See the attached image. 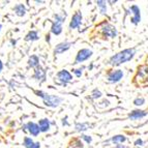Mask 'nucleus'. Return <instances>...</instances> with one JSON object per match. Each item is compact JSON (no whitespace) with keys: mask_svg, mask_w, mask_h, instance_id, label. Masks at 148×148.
I'll use <instances>...</instances> for the list:
<instances>
[{"mask_svg":"<svg viewBox=\"0 0 148 148\" xmlns=\"http://www.w3.org/2000/svg\"><path fill=\"white\" fill-rule=\"evenodd\" d=\"M135 146H137V147H138V146H143L144 145V142H143V140H142V139L141 138H139V139H137L136 141H135Z\"/></svg>","mask_w":148,"mask_h":148,"instance_id":"nucleus-28","label":"nucleus"},{"mask_svg":"<svg viewBox=\"0 0 148 148\" xmlns=\"http://www.w3.org/2000/svg\"><path fill=\"white\" fill-rule=\"evenodd\" d=\"M83 69H84V67L82 66V67H80V69H73V72H74L75 76H76L77 78H80V77H82V75H83Z\"/></svg>","mask_w":148,"mask_h":148,"instance_id":"nucleus-27","label":"nucleus"},{"mask_svg":"<svg viewBox=\"0 0 148 148\" xmlns=\"http://www.w3.org/2000/svg\"><path fill=\"white\" fill-rule=\"evenodd\" d=\"M38 126H40V133H47L49 132L50 126H51V123H50V120L47 118H42L38 121Z\"/></svg>","mask_w":148,"mask_h":148,"instance_id":"nucleus-16","label":"nucleus"},{"mask_svg":"<svg viewBox=\"0 0 148 148\" xmlns=\"http://www.w3.org/2000/svg\"><path fill=\"white\" fill-rule=\"evenodd\" d=\"M57 79L59 80L62 84H67L73 81V75L67 69H61L60 72L57 73Z\"/></svg>","mask_w":148,"mask_h":148,"instance_id":"nucleus-9","label":"nucleus"},{"mask_svg":"<svg viewBox=\"0 0 148 148\" xmlns=\"http://www.w3.org/2000/svg\"><path fill=\"white\" fill-rule=\"evenodd\" d=\"M101 95H103V93H101V92L99 91V89H94L93 91L91 92V99H101Z\"/></svg>","mask_w":148,"mask_h":148,"instance_id":"nucleus-25","label":"nucleus"},{"mask_svg":"<svg viewBox=\"0 0 148 148\" xmlns=\"http://www.w3.org/2000/svg\"><path fill=\"white\" fill-rule=\"evenodd\" d=\"M145 101H146L143 96H138V97H136V99H134V105L136 107H141L145 104Z\"/></svg>","mask_w":148,"mask_h":148,"instance_id":"nucleus-24","label":"nucleus"},{"mask_svg":"<svg viewBox=\"0 0 148 148\" xmlns=\"http://www.w3.org/2000/svg\"><path fill=\"white\" fill-rule=\"evenodd\" d=\"M148 114L147 111H144V110H134L131 113L128 114V118L132 119V120H138V119H142Z\"/></svg>","mask_w":148,"mask_h":148,"instance_id":"nucleus-12","label":"nucleus"},{"mask_svg":"<svg viewBox=\"0 0 148 148\" xmlns=\"http://www.w3.org/2000/svg\"><path fill=\"white\" fill-rule=\"evenodd\" d=\"M73 42H59V44L57 45L56 47L54 49V54L55 55H59V54H62V53L66 52L67 50L71 49L72 47Z\"/></svg>","mask_w":148,"mask_h":148,"instance_id":"nucleus-10","label":"nucleus"},{"mask_svg":"<svg viewBox=\"0 0 148 148\" xmlns=\"http://www.w3.org/2000/svg\"><path fill=\"white\" fill-rule=\"evenodd\" d=\"M23 145L25 148H40V142H34L31 138L29 137H25Z\"/></svg>","mask_w":148,"mask_h":148,"instance_id":"nucleus-15","label":"nucleus"},{"mask_svg":"<svg viewBox=\"0 0 148 148\" xmlns=\"http://www.w3.org/2000/svg\"><path fill=\"white\" fill-rule=\"evenodd\" d=\"M1 29H2V25L0 24V31H1Z\"/></svg>","mask_w":148,"mask_h":148,"instance_id":"nucleus-34","label":"nucleus"},{"mask_svg":"<svg viewBox=\"0 0 148 148\" xmlns=\"http://www.w3.org/2000/svg\"><path fill=\"white\" fill-rule=\"evenodd\" d=\"M107 1L105 0H99V1H96V5H97V8L99 10V12H101V15H106L107 14Z\"/></svg>","mask_w":148,"mask_h":148,"instance_id":"nucleus-22","label":"nucleus"},{"mask_svg":"<svg viewBox=\"0 0 148 148\" xmlns=\"http://www.w3.org/2000/svg\"><path fill=\"white\" fill-rule=\"evenodd\" d=\"M113 148H126L124 145H116L115 147H113Z\"/></svg>","mask_w":148,"mask_h":148,"instance_id":"nucleus-30","label":"nucleus"},{"mask_svg":"<svg viewBox=\"0 0 148 148\" xmlns=\"http://www.w3.org/2000/svg\"><path fill=\"white\" fill-rule=\"evenodd\" d=\"M92 54H93V53H92L91 50L87 49V48L79 50L76 55V58H75V63L79 64V63H82V62L86 61V60H88L89 58L92 56Z\"/></svg>","mask_w":148,"mask_h":148,"instance_id":"nucleus-5","label":"nucleus"},{"mask_svg":"<svg viewBox=\"0 0 148 148\" xmlns=\"http://www.w3.org/2000/svg\"><path fill=\"white\" fill-rule=\"evenodd\" d=\"M83 141H85L87 144H91L92 142V137L91 136H88V135H85V134H83V135H81V138Z\"/></svg>","mask_w":148,"mask_h":148,"instance_id":"nucleus-26","label":"nucleus"},{"mask_svg":"<svg viewBox=\"0 0 148 148\" xmlns=\"http://www.w3.org/2000/svg\"><path fill=\"white\" fill-rule=\"evenodd\" d=\"M89 127H90V124H89L88 122H78V123H76V125H75L76 131L81 132V133L89 130Z\"/></svg>","mask_w":148,"mask_h":148,"instance_id":"nucleus-21","label":"nucleus"},{"mask_svg":"<svg viewBox=\"0 0 148 148\" xmlns=\"http://www.w3.org/2000/svg\"><path fill=\"white\" fill-rule=\"evenodd\" d=\"M35 94H36L37 96L42 97L45 106L49 107V108H57L62 101V97H60V96L45 93L44 91H40V90H36Z\"/></svg>","mask_w":148,"mask_h":148,"instance_id":"nucleus-2","label":"nucleus"},{"mask_svg":"<svg viewBox=\"0 0 148 148\" xmlns=\"http://www.w3.org/2000/svg\"><path fill=\"white\" fill-rule=\"evenodd\" d=\"M14 10H15V14L18 17H24L25 14H26V8L22 3H18L17 5H15Z\"/></svg>","mask_w":148,"mask_h":148,"instance_id":"nucleus-18","label":"nucleus"},{"mask_svg":"<svg viewBox=\"0 0 148 148\" xmlns=\"http://www.w3.org/2000/svg\"><path fill=\"white\" fill-rule=\"evenodd\" d=\"M136 52L137 51L135 48H128V49L122 50L120 52L113 55L109 59V64L111 66H119V65L125 63V62L131 61L136 55Z\"/></svg>","mask_w":148,"mask_h":148,"instance_id":"nucleus-1","label":"nucleus"},{"mask_svg":"<svg viewBox=\"0 0 148 148\" xmlns=\"http://www.w3.org/2000/svg\"><path fill=\"white\" fill-rule=\"evenodd\" d=\"M28 65L32 69H36V67L40 66V58L36 56V55H31L28 59Z\"/></svg>","mask_w":148,"mask_h":148,"instance_id":"nucleus-19","label":"nucleus"},{"mask_svg":"<svg viewBox=\"0 0 148 148\" xmlns=\"http://www.w3.org/2000/svg\"><path fill=\"white\" fill-rule=\"evenodd\" d=\"M110 142H112L115 145H120V144H123L126 141V137L124 135H115L110 139Z\"/></svg>","mask_w":148,"mask_h":148,"instance_id":"nucleus-17","label":"nucleus"},{"mask_svg":"<svg viewBox=\"0 0 148 148\" xmlns=\"http://www.w3.org/2000/svg\"><path fill=\"white\" fill-rule=\"evenodd\" d=\"M12 45H16V40H12Z\"/></svg>","mask_w":148,"mask_h":148,"instance_id":"nucleus-33","label":"nucleus"},{"mask_svg":"<svg viewBox=\"0 0 148 148\" xmlns=\"http://www.w3.org/2000/svg\"><path fill=\"white\" fill-rule=\"evenodd\" d=\"M99 32H101V34L104 37L114 38V37H116L117 34H118L116 27L108 22H103L101 24H99Z\"/></svg>","mask_w":148,"mask_h":148,"instance_id":"nucleus-3","label":"nucleus"},{"mask_svg":"<svg viewBox=\"0 0 148 148\" xmlns=\"http://www.w3.org/2000/svg\"><path fill=\"white\" fill-rule=\"evenodd\" d=\"M69 147L73 148H83V143L81 142V139L75 138L72 139L69 142Z\"/></svg>","mask_w":148,"mask_h":148,"instance_id":"nucleus-23","label":"nucleus"},{"mask_svg":"<svg viewBox=\"0 0 148 148\" xmlns=\"http://www.w3.org/2000/svg\"><path fill=\"white\" fill-rule=\"evenodd\" d=\"M33 78L36 81H44L46 79V72L42 66H38L34 69V74H33Z\"/></svg>","mask_w":148,"mask_h":148,"instance_id":"nucleus-14","label":"nucleus"},{"mask_svg":"<svg viewBox=\"0 0 148 148\" xmlns=\"http://www.w3.org/2000/svg\"><path fill=\"white\" fill-rule=\"evenodd\" d=\"M40 38V36H38V33H37V31H35V30H31V31H29L26 34V36H25V40L26 42H34V40H37Z\"/></svg>","mask_w":148,"mask_h":148,"instance_id":"nucleus-20","label":"nucleus"},{"mask_svg":"<svg viewBox=\"0 0 148 148\" xmlns=\"http://www.w3.org/2000/svg\"><path fill=\"white\" fill-rule=\"evenodd\" d=\"M66 118H67V117H65V118H63V119H62V124H63V125H67Z\"/></svg>","mask_w":148,"mask_h":148,"instance_id":"nucleus-29","label":"nucleus"},{"mask_svg":"<svg viewBox=\"0 0 148 148\" xmlns=\"http://www.w3.org/2000/svg\"><path fill=\"white\" fill-rule=\"evenodd\" d=\"M128 14H132L133 17L131 18V22L133 23L134 25H138L139 23L141 22V10L138 5L133 4L130 6L128 8Z\"/></svg>","mask_w":148,"mask_h":148,"instance_id":"nucleus-6","label":"nucleus"},{"mask_svg":"<svg viewBox=\"0 0 148 148\" xmlns=\"http://www.w3.org/2000/svg\"><path fill=\"white\" fill-rule=\"evenodd\" d=\"M2 69H3V63H2V61L0 60V72L2 71Z\"/></svg>","mask_w":148,"mask_h":148,"instance_id":"nucleus-32","label":"nucleus"},{"mask_svg":"<svg viewBox=\"0 0 148 148\" xmlns=\"http://www.w3.org/2000/svg\"><path fill=\"white\" fill-rule=\"evenodd\" d=\"M46 40H47L48 42H50V34H47V35H46Z\"/></svg>","mask_w":148,"mask_h":148,"instance_id":"nucleus-31","label":"nucleus"},{"mask_svg":"<svg viewBox=\"0 0 148 148\" xmlns=\"http://www.w3.org/2000/svg\"><path fill=\"white\" fill-rule=\"evenodd\" d=\"M135 81H138V84H148V65L142 64L137 67V73L135 76Z\"/></svg>","mask_w":148,"mask_h":148,"instance_id":"nucleus-4","label":"nucleus"},{"mask_svg":"<svg viewBox=\"0 0 148 148\" xmlns=\"http://www.w3.org/2000/svg\"><path fill=\"white\" fill-rule=\"evenodd\" d=\"M62 24L63 22L62 21H57L54 20L52 23V26H51V32H52L54 35H59L61 34L62 32Z\"/></svg>","mask_w":148,"mask_h":148,"instance_id":"nucleus-13","label":"nucleus"},{"mask_svg":"<svg viewBox=\"0 0 148 148\" xmlns=\"http://www.w3.org/2000/svg\"><path fill=\"white\" fill-rule=\"evenodd\" d=\"M82 20H83V16H82V12L80 10H77L72 17V20L69 22V28L71 30L77 29V28L80 27V25L82 24Z\"/></svg>","mask_w":148,"mask_h":148,"instance_id":"nucleus-8","label":"nucleus"},{"mask_svg":"<svg viewBox=\"0 0 148 148\" xmlns=\"http://www.w3.org/2000/svg\"><path fill=\"white\" fill-rule=\"evenodd\" d=\"M25 127L27 128V131L29 132L30 134H31L33 137H36L40 135V126H38V124L35 123V122H32V121H29L26 125H25Z\"/></svg>","mask_w":148,"mask_h":148,"instance_id":"nucleus-11","label":"nucleus"},{"mask_svg":"<svg viewBox=\"0 0 148 148\" xmlns=\"http://www.w3.org/2000/svg\"><path fill=\"white\" fill-rule=\"evenodd\" d=\"M123 78V71L121 69H114L110 71L107 75V80L109 83H117Z\"/></svg>","mask_w":148,"mask_h":148,"instance_id":"nucleus-7","label":"nucleus"}]
</instances>
